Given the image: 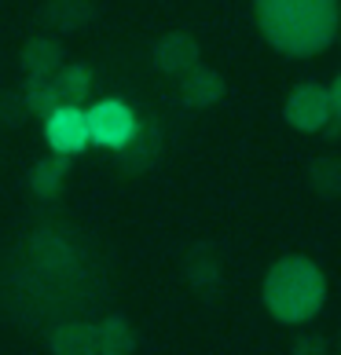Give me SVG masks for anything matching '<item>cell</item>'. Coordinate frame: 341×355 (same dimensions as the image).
Wrapping results in <instances>:
<instances>
[{"mask_svg":"<svg viewBox=\"0 0 341 355\" xmlns=\"http://www.w3.org/2000/svg\"><path fill=\"white\" fill-rule=\"evenodd\" d=\"M67 173H70L67 154H51V157H44V162L33 165V173H30V191L41 194V198H51V194L63 187Z\"/></svg>","mask_w":341,"mask_h":355,"instance_id":"obj_13","label":"cell"},{"mask_svg":"<svg viewBox=\"0 0 341 355\" xmlns=\"http://www.w3.org/2000/svg\"><path fill=\"white\" fill-rule=\"evenodd\" d=\"M22 103H26V114H44V117L56 114L63 107V99H59V88H56V81H51V73L48 77H30V81H26Z\"/></svg>","mask_w":341,"mask_h":355,"instance_id":"obj_17","label":"cell"},{"mask_svg":"<svg viewBox=\"0 0 341 355\" xmlns=\"http://www.w3.org/2000/svg\"><path fill=\"white\" fill-rule=\"evenodd\" d=\"M48 348L56 355H92V352H99L96 326H92V322H63L59 330L51 334Z\"/></svg>","mask_w":341,"mask_h":355,"instance_id":"obj_10","label":"cell"},{"mask_svg":"<svg viewBox=\"0 0 341 355\" xmlns=\"http://www.w3.org/2000/svg\"><path fill=\"white\" fill-rule=\"evenodd\" d=\"M96 345L103 355H125V352H136V334L128 330L122 315H110V319L96 326Z\"/></svg>","mask_w":341,"mask_h":355,"instance_id":"obj_14","label":"cell"},{"mask_svg":"<svg viewBox=\"0 0 341 355\" xmlns=\"http://www.w3.org/2000/svg\"><path fill=\"white\" fill-rule=\"evenodd\" d=\"M44 136H48V147L56 154H81L88 147V114L81 107H59L56 114H48V125H44Z\"/></svg>","mask_w":341,"mask_h":355,"instance_id":"obj_5","label":"cell"},{"mask_svg":"<svg viewBox=\"0 0 341 355\" xmlns=\"http://www.w3.org/2000/svg\"><path fill=\"white\" fill-rule=\"evenodd\" d=\"M183 271H188V282L194 289H213L220 282V260L209 245H194L183 260Z\"/></svg>","mask_w":341,"mask_h":355,"instance_id":"obj_12","label":"cell"},{"mask_svg":"<svg viewBox=\"0 0 341 355\" xmlns=\"http://www.w3.org/2000/svg\"><path fill=\"white\" fill-rule=\"evenodd\" d=\"M224 77L209 67H191L188 73L180 77V99L188 103V107L202 110V107H213V103L224 96Z\"/></svg>","mask_w":341,"mask_h":355,"instance_id":"obj_8","label":"cell"},{"mask_svg":"<svg viewBox=\"0 0 341 355\" xmlns=\"http://www.w3.org/2000/svg\"><path fill=\"white\" fill-rule=\"evenodd\" d=\"M326 300V279L308 257H283L275 260L265 279V304L279 322L297 326L319 315Z\"/></svg>","mask_w":341,"mask_h":355,"instance_id":"obj_2","label":"cell"},{"mask_svg":"<svg viewBox=\"0 0 341 355\" xmlns=\"http://www.w3.org/2000/svg\"><path fill=\"white\" fill-rule=\"evenodd\" d=\"M331 88H319V85H301L290 92L286 99V121L301 132H319V128L331 121Z\"/></svg>","mask_w":341,"mask_h":355,"instance_id":"obj_4","label":"cell"},{"mask_svg":"<svg viewBox=\"0 0 341 355\" xmlns=\"http://www.w3.org/2000/svg\"><path fill=\"white\" fill-rule=\"evenodd\" d=\"M308 187L319 198H341V157H316L308 165Z\"/></svg>","mask_w":341,"mask_h":355,"instance_id":"obj_16","label":"cell"},{"mask_svg":"<svg viewBox=\"0 0 341 355\" xmlns=\"http://www.w3.org/2000/svg\"><path fill=\"white\" fill-rule=\"evenodd\" d=\"M92 15H96L92 0H48L44 4V19L56 30H81Z\"/></svg>","mask_w":341,"mask_h":355,"instance_id":"obj_15","label":"cell"},{"mask_svg":"<svg viewBox=\"0 0 341 355\" xmlns=\"http://www.w3.org/2000/svg\"><path fill=\"white\" fill-rule=\"evenodd\" d=\"M22 70L30 77H48L63 67V44L56 37H33L22 44Z\"/></svg>","mask_w":341,"mask_h":355,"instance_id":"obj_9","label":"cell"},{"mask_svg":"<svg viewBox=\"0 0 341 355\" xmlns=\"http://www.w3.org/2000/svg\"><path fill=\"white\" fill-rule=\"evenodd\" d=\"M51 81L59 88L63 107H81L88 99V92H92V70L81 67V62H70V67H59L51 73Z\"/></svg>","mask_w":341,"mask_h":355,"instance_id":"obj_11","label":"cell"},{"mask_svg":"<svg viewBox=\"0 0 341 355\" xmlns=\"http://www.w3.org/2000/svg\"><path fill=\"white\" fill-rule=\"evenodd\" d=\"M331 107H334V114L341 117V77L331 85Z\"/></svg>","mask_w":341,"mask_h":355,"instance_id":"obj_19","label":"cell"},{"mask_svg":"<svg viewBox=\"0 0 341 355\" xmlns=\"http://www.w3.org/2000/svg\"><path fill=\"white\" fill-rule=\"evenodd\" d=\"M257 26L283 55H316L338 37V0H253Z\"/></svg>","mask_w":341,"mask_h":355,"instance_id":"obj_1","label":"cell"},{"mask_svg":"<svg viewBox=\"0 0 341 355\" xmlns=\"http://www.w3.org/2000/svg\"><path fill=\"white\" fill-rule=\"evenodd\" d=\"M85 114H88L92 139H96L99 147H110V150L122 147V143L133 136V128H136V114L128 110L125 103H117V99H103L92 110H85Z\"/></svg>","mask_w":341,"mask_h":355,"instance_id":"obj_3","label":"cell"},{"mask_svg":"<svg viewBox=\"0 0 341 355\" xmlns=\"http://www.w3.org/2000/svg\"><path fill=\"white\" fill-rule=\"evenodd\" d=\"M158 154H162V132H158V125L136 121L133 136L117 147V165H122V173L140 176V173H147V168L158 162Z\"/></svg>","mask_w":341,"mask_h":355,"instance_id":"obj_6","label":"cell"},{"mask_svg":"<svg viewBox=\"0 0 341 355\" xmlns=\"http://www.w3.org/2000/svg\"><path fill=\"white\" fill-rule=\"evenodd\" d=\"M290 348L297 355H323L326 352V337L323 334H301V337H294Z\"/></svg>","mask_w":341,"mask_h":355,"instance_id":"obj_18","label":"cell"},{"mask_svg":"<svg viewBox=\"0 0 341 355\" xmlns=\"http://www.w3.org/2000/svg\"><path fill=\"white\" fill-rule=\"evenodd\" d=\"M154 67L162 73H173V77H183L191 67H199V41L183 30H173L165 33L158 44H154Z\"/></svg>","mask_w":341,"mask_h":355,"instance_id":"obj_7","label":"cell"}]
</instances>
